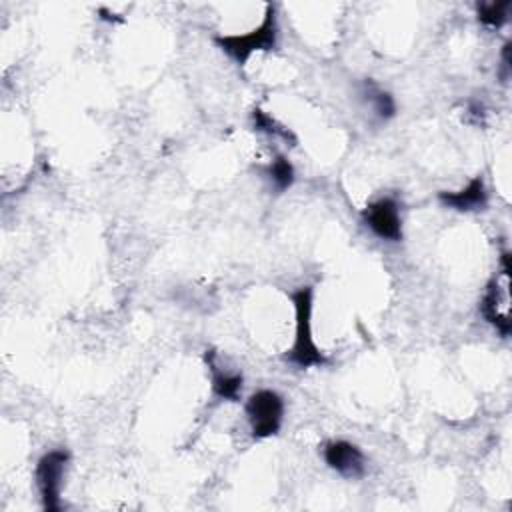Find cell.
<instances>
[{
	"instance_id": "cell-1",
	"label": "cell",
	"mask_w": 512,
	"mask_h": 512,
	"mask_svg": "<svg viewBox=\"0 0 512 512\" xmlns=\"http://www.w3.org/2000/svg\"><path fill=\"white\" fill-rule=\"evenodd\" d=\"M294 306V342L284 354V360L296 368L326 366L330 358L316 346L312 332V310H314V288L310 284L298 286L290 294Z\"/></svg>"
},
{
	"instance_id": "cell-2",
	"label": "cell",
	"mask_w": 512,
	"mask_h": 512,
	"mask_svg": "<svg viewBox=\"0 0 512 512\" xmlns=\"http://www.w3.org/2000/svg\"><path fill=\"white\" fill-rule=\"evenodd\" d=\"M214 44L228 54L238 66H244L254 52H272L278 44V16L276 6L268 4L262 22L246 34H220Z\"/></svg>"
},
{
	"instance_id": "cell-3",
	"label": "cell",
	"mask_w": 512,
	"mask_h": 512,
	"mask_svg": "<svg viewBox=\"0 0 512 512\" xmlns=\"http://www.w3.org/2000/svg\"><path fill=\"white\" fill-rule=\"evenodd\" d=\"M510 252L502 250L500 266L496 276L484 288L480 298V314L482 318L502 336L508 338L512 332V316H510Z\"/></svg>"
},
{
	"instance_id": "cell-4",
	"label": "cell",
	"mask_w": 512,
	"mask_h": 512,
	"mask_svg": "<svg viewBox=\"0 0 512 512\" xmlns=\"http://www.w3.org/2000/svg\"><path fill=\"white\" fill-rule=\"evenodd\" d=\"M68 464H70V452L66 448H52L38 458L34 468V480H36L42 510L46 512L62 510V488H64Z\"/></svg>"
},
{
	"instance_id": "cell-5",
	"label": "cell",
	"mask_w": 512,
	"mask_h": 512,
	"mask_svg": "<svg viewBox=\"0 0 512 512\" xmlns=\"http://www.w3.org/2000/svg\"><path fill=\"white\" fill-rule=\"evenodd\" d=\"M284 398L270 388L256 390L248 396L244 404V414L250 426V434L254 440H264L276 436L284 422Z\"/></svg>"
},
{
	"instance_id": "cell-6",
	"label": "cell",
	"mask_w": 512,
	"mask_h": 512,
	"mask_svg": "<svg viewBox=\"0 0 512 512\" xmlns=\"http://www.w3.org/2000/svg\"><path fill=\"white\" fill-rule=\"evenodd\" d=\"M364 226L386 242H400L404 236L400 204L394 196H380L368 202L362 210Z\"/></svg>"
},
{
	"instance_id": "cell-7",
	"label": "cell",
	"mask_w": 512,
	"mask_h": 512,
	"mask_svg": "<svg viewBox=\"0 0 512 512\" xmlns=\"http://www.w3.org/2000/svg\"><path fill=\"white\" fill-rule=\"evenodd\" d=\"M322 458L330 470L346 480H358L366 474V456L354 442L328 440L322 446Z\"/></svg>"
},
{
	"instance_id": "cell-8",
	"label": "cell",
	"mask_w": 512,
	"mask_h": 512,
	"mask_svg": "<svg viewBox=\"0 0 512 512\" xmlns=\"http://www.w3.org/2000/svg\"><path fill=\"white\" fill-rule=\"evenodd\" d=\"M204 362L210 372V386H212L214 396H218L220 400L238 402L242 386H244L242 372L222 364V360L214 348H208L204 352Z\"/></svg>"
},
{
	"instance_id": "cell-9",
	"label": "cell",
	"mask_w": 512,
	"mask_h": 512,
	"mask_svg": "<svg viewBox=\"0 0 512 512\" xmlns=\"http://www.w3.org/2000/svg\"><path fill=\"white\" fill-rule=\"evenodd\" d=\"M438 202L456 212H476L488 206V190L484 178L478 174L460 190H440Z\"/></svg>"
},
{
	"instance_id": "cell-10",
	"label": "cell",
	"mask_w": 512,
	"mask_h": 512,
	"mask_svg": "<svg viewBox=\"0 0 512 512\" xmlns=\"http://www.w3.org/2000/svg\"><path fill=\"white\" fill-rule=\"evenodd\" d=\"M358 96L364 102V106L370 110L372 118L376 122H388L396 116V100L390 92L382 90L374 80L366 78L358 86Z\"/></svg>"
},
{
	"instance_id": "cell-11",
	"label": "cell",
	"mask_w": 512,
	"mask_h": 512,
	"mask_svg": "<svg viewBox=\"0 0 512 512\" xmlns=\"http://www.w3.org/2000/svg\"><path fill=\"white\" fill-rule=\"evenodd\" d=\"M250 122H252V128L256 130V132H262V134H266V136H270V138H276V140H282L284 144H288V146H296V136H294V132L290 130V128H286L284 124H280L274 116H270V114H266L262 108H254L252 112H250Z\"/></svg>"
},
{
	"instance_id": "cell-12",
	"label": "cell",
	"mask_w": 512,
	"mask_h": 512,
	"mask_svg": "<svg viewBox=\"0 0 512 512\" xmlns=\"http://www.w3.org/2000/svg\"><path fill=\"white\" fill-rule=\"evenodd\" d=\"M262 174L268 178V182L272 184V188L276 192H284L288 190L294 180H296V170L292 166V162L288 160V156L284 154H276L264 168Z\"/></svg>"
},
{
	"instance_id": "cell-13",
	"label": "cell",
	"mask_w": 512,
	"mask_h": 512,
	"mask_svg": "<svg viewBox=\"0 0 512 512\" xmlns=\"http://www.w3.org/2000/svg\"><path fill=\"white\" fill-rule=\"evenodd\" d=\"M510 6H512L510 0L480 2V4H476L478 22H482L484 26H490V28H500V26L506 24V20H508Z\"/></svg>"
}]
</instances>
